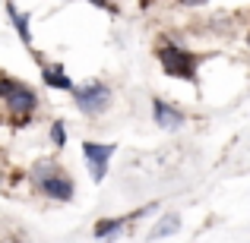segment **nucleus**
<instances>
[{"mask_svg":"<svg viewBox=\"0 0 250 243\" xmlns=\"http://www.w3.org/2000/svg\"><path fill=\"white\" fill-rule=\"evenodd\" d=\"M51 142H54L57 149H63V142H67V133H63V123L61 120L51 123Z\"/></svg>","mask_w":250,"mask_h":243,"instance_id":"9b49d317","label":"nucleus"},{"mask_svg":"<svg viewBox=\"0 0 250 243\" xmlns=\"http://www.w3.org/2000/svg\"><path fill=\"white\" fill-rule=\"evenodd\" d=\"M6 13H10V19H13V25H16L19 38H22L25 44H32V32H29V13H19L13 3H6Z\"/></svg>","mask_w":250,"mask_h":243,"instance_id":"6e6552de","label":"nucleus"},{"mask_svg":"<svg viewBox=\"0 0 250 243\" xmlns=\"http://www.w3.org/2000/svg\"><path fill=\"white\" fill-rule=\"evenodd\" d=\"M0 98L6 101V111H10V117L16 123H25V120H29V114L38 108L35 92H32L25 82H16V79L6 82V89H3V95H0Z\"/></svg>","mask_w":250,"mask_h":243,"instance_id":"7ed1b4c3","label":"nucleus"},{"mask_svg":"<svg viewBox=\"0 0 250 243\" xmlns=\"http://www.w3.org/2000/svg\"><path fill=\"white\" fill-rule=\"evenodd\" d=\"M152 114H155V123H159L162 130H181L184 127V111H177L174 104L162 101V98L152 101Z\"/></svg>","mask_w":250,"mask_h":243,"instance_id":"423d86ee","label":"nucleus"},{"mask_svg":"<svg viewBox=\"0 0 250 243\" xmlns=\"http://www.w3.org/2000/svg\"><path fill=\"white\" fill-rule=\"evenodd\" d=\"M32 177H35L38 189H42L48 199L67 202V199H73V193H76V187H73V180L67 177V170L57 168L54 161H42V164H35Z\"/></svg>","mask_w":250,"mask_h":243,"instance_id":"f257e3e1","label":"nucleus"},{"mask_svg":"<svg viewBox=\"0 0 250 243\" xmlns=\"http://www.w3.org/2000/svg\"><path fill=\"white\" fill-rule=\"evenodd\" d=\"M181 6H203V3H209V0H177Z\"/></svg>","mask_w":250,"mask_h":243,"instance_id":"f8f14e48","label":"nucleus"},{"mask_svg":"<svg viewBox=\"0 0 250 243\" xmlns=\"http://www.w3.org/2000/svg\"><path fill=\"white\" fill-rule=\"evenodd\" d=\"M117 146H102V142H85L83 146V155H85V164H89L92 170V180H104V174H108V161L111 155H114Z\"/></svg>","mask_w":250,"mask_h":243,"instance_id":"39448f33","label":"nucleus"},{"mask_svg":"<svg viewBox=\"0 0 250 243\" xmlns=\"http://www.w3.org/2000/svg\"><path fill=\"white\" fill-rule=\"evenodd\" d=\"M159 63L168 76L177 79H196V54L177 48V44H162L159 48Z\"/></svg>","mask_w":250,"mask_h":243,"instance_id":"20e7f679","label":"nucleus"},{"mask_svg":"<svg viewBox=\"0 0 250 243\" xmlns=\"http://www.w3.org/2000/svg\"><path fill=\"white\" fill-rule=\"evenodd\" d=\"M177 224H181V218H177V215H165V218L159 221V227L152 231V237H168V234L177 231Z\"/></svg>","mask_w":250,"mask_h":243,"instance_id":"9d476101","label":"nucleus"},{"mask_svg":"<svg viewBox=\"0 0 250 243\" xmlns=\"http://www.w3.org/2000/svg\"><path fill=\"white\" fill-rule=\"evenodd\" d=\"M42 79H44L48 89H61V92H70V85H73V79L63 73L61 63H44L42 67Z\"/></svg>","mask_w":250,"mask_h":243,"instance_id":"0eeeda50","label":"nucleus"},{"mask_svg":"<svg viewBox=\"0 0 250 243\" xmlns=\"http://www.w3.org/2000/svg\"><path fill=\"white\" fill-rule=\"evenodd\" d=\"M89 3H98V6H111L108 0H89Z\"/></svg>","mask_w":250,"mask_h":243,"instance_id":"ddd939ff","label":"nucleus"},{"mask_svg":"<svg viewBox=\"0 0 250 243\" xmlns=\"http://www.w3.org/2000/svg\"><path fill=\"white\" fill-rule=\"evenodd\" d=\"M127 218H108V221H98L95 224V237H111V234H121Z\"/></svg>","mask_w":250,"mask_h":243,"instance_id":"1a4fd4ad","label":"nucleus"},{"mask_svg":"<svg viewBox=\"0 0 250 243\" xmlns=\"http://www.w3.org/2000/svg\"><path fill=\"white\" fill-rule=\"evenodd\" d=\"M70 92H73V104L85 117H98L111 108V89L98 79H92L85 85H70Z\"/></svg>","mask_w":250,"mask_h":243,"instance_id":"f03ea898","label":"nucleus"}]
</instances>
